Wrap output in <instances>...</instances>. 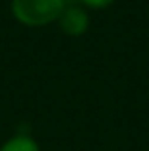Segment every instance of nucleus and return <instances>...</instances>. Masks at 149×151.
Returning a JSON list of instances; mask_svg holds the SVG:
<instances>
[{
  "mask_svg": "<svg viewBox=\"0 0 149 151\" xmlns=\"http://www.w3.org/2000/svg\"><path fill=\"white\" fill-rule=\"evenodd\" d=\"M66 6V0H10L14 21L25 27H47L57 23Z\"/></svg>",
  "mask_w": 149,
  "mask_h": 151,
  "instance_id": "1",
  "label": "nucleus"
},
{
  "mask_svg": "<svg viewBox=\"0 0 149 151\" xmlns=\"http://www.w3.org/2000/svg\"><path fill=\"white\" fill-rule=\"evenodd\" d=\"M57 25H59V31L68 37H82L86 35L90 27V17L84 10V6H66Z\"/></svg>",
  "mask_w": 149,
  "mask_h": 151,
  "instance_id": "2",
  "label": "nucleus"
},
{
  "mask_svg": "<svg viewBox=\"0 0 149 151\" xmlns=\"http://www.w3.org/2000/svg\"><path fill=\"white\" fill-rule=\"evenodd\" d=\"M0 151H41V149H39V143L31 135L19 133V135L10 137L8 141H4Z\"/></svg>",
  "mask_w": 149,
  "mask_h": 151,
  "instance_id": "3",
  "label": "nucleus"
},
{
  "mask_svg": "<svg viewBox=\"0 0 149 151\" xmlns=\"http://www.w3.org/2000/svg\"><path fill=\"white\" fill-rule=\"evenodd\" d=\"M86 8H94V10H102V8H108L114 0H80Z\"/></svg>",
  "mask_w": 149,
  "mask_h": 151,
  "instance_id": "4",
  "label": "nucleus"
}]
</instances>
